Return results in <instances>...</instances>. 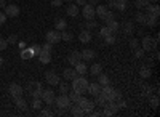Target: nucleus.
I'll use <instances>...</instances> for the list:
<instances>
[{
    "label": "nucleus",
    "mask_w": 160,
    "mask_h": 117,
    "mask_svg": "<svg viewBox=\"0 0 160 117\" xmlns=\"http://www.w3.org/2000/svg\"><path fill=\"white\" fill-rule=\"evenodd\" d=\"M125 2H130V0H125Z\"/></svg>",
    "instance_id": "61"
},
{
    "label": "nucleus",
    "mask_w": 160,
    "mask_h": 117,
    "mask_svg": "<svg viewBox=\"0 0 160 117\" xmlns=\"http://www.w3.org/2000/svg\"><path fill=\"white\" fill-rule=\"evenodd\" d=\"M111 19H115V15L109 10V11H108V15H106V18H104V21H111Z\"/></svg>",
    "instance_id": "49"
},
{
    "label": "nucleus",
    "mask_w": 160,
    "mask_h": 117,
    "mask_svg": "<svg viewBox=\"0 0 160 117\" xmlns=\"http://www.w3.org/2000/svg\"><path fill=\"white\" fill-rule=\"evenodd\" d=\"M128 43H130V47H131V50H135V48H138V47H139V40H138V38H136V37H131Z\"/></svg>",
    "instance_id": "40"
},
{
    "label": "nucleus",
    "mask_w": 160,
    "mask_h": 117,
    "mask_svg": "<svg viewBox=\"0 0 160 117\" xmlns=\"http://www.w3.org/2000/svg\"><path fill=\"white\" fill-rule=\"evenodd\" d=\"M42 101L45 103V104H48V106H51V104H55V98H56V95H55V92H53L51 88H43V92H42Z\"/></svg>",
    "instance_id": "5"
},
{
    "label": "nucleus",
    "mask_w": 160,
    "mask_h": 117,
    "mask_svg": "<svg viewBox=\"0 0 160 117\" xmlns=\"http://www.w3.org/2000/svg\"><path fill=\"white\" fill-rule=\"evenodd\" d=\"M42 106H43L42 98H34V101H32V108H34V109H42Z\"/></svg>",
    "instance_id": "35"
},
{
    "label": "nucleus",
    "mask_w": 160,
    "mask_h": 117,
    "mask_svg": "<svg viewBox=\"0 0 160 117\" xmlns=\"http://www.w3.org/2000/svg\"><path fill=\"white\" fill-rule=\"evenodd\" d=\"M51 5L53 7H61L62 5V0H51Z\"/></svg>",
    "instance_id": "52"
},
{
    "label": "nucleus",
    "mask_w": 160,
    "mask_h": 117,
    "mask_svg": "<svg viewBox=\"0 0 160 117\" xmlns=\"http://www.w3.org/2000/svg\"><path fill=\"white\" fill-rule=\"evenodd\" d=\"M80 55H82V59L83 61H91L93 58H96V53H95V50H91V48H85L80 51Z\"/></svg>",
    "instance_id": "12"
},
{
    "label": "nucleus",
    "mask_w": 160,
    "mask_h": 117,
    "mask_svg": "<svg viewBox=\"0 0 160 117\" xmlns=\"http://www.w3.org/2000/svg\"><path fill=\"white\" fill-rule=\"evenodd\" d=\"M95 11H96V16H98L99 19H104L106 15H108V11H109V7H108V5H96Z\"/></svg>",
    "instance_id": "16"
},
{
    "label": "nucleus",
    "mask_w": 160,
    "mask_h": 117,
    "mask_svg": "<svg viewBox=\"0 0 160 117\" xmlns=\"http://www.w3.org/2000/svg\"><path fill=\"white\" fill-rule=\"evenodd\" d=\"M72 82V90H75L77 93H80V95H83V93H87V90H88V80L85 79L83 75H77L74 80H71Z\"/></svg>",
    "instance_id": "1"
},
{
    "label": "nucleus",
    "mask_w": 160,
    "mask_h": 117,
    "mask_svg": "<svg viewBox=\"0 0 160 117\" xmlns=\"http://www.w3.org/2000/svg\"><path fill=\"white\" fill-rule=\"evenodd\" d=\"M32 56H34V55H32V50H31V48L26 47V48L21 50V58H22V59H31Z\"/></svg>",
    "instance_id": "32"
},
{
    "label": "nucleus",
    "mask_w": 160,
    "mask_h": 117,
    "mask_svg": "<svg viewBox=\"0 0 160 117\" xmlns=\"http://www.w3.org/2000/svg\"><path fill=\"white\" fill-rule=\"evenodd\" d=\"M98 77H99V79H98V84H99L101 87H104V85H109V84H111V80H109V75H108V74H102V72H99V74H98Z\"/></svg>",
    "instance_id": "26"
},
{
    "label": "nucleus",
    "mask_w": 160,
    "mask_h": 117,
    "mask_svg": "<svg viewBox=\"0 0 160 117\" xmlns=\"http://www.w3.org/2000/svg\"><path fill=\"white\" fill-rule=\"evenodd\" d=\"M8 92H10V96H13V98L22 96V87H21L19 84H10Z\"/></svg>",
    "instance_id": "10"
},
{
    "label": "nucleus",
    "mask_w": 160,
    "mask_h": 117,
    "mask_svg": "<svg viewBox=\"0 0 160 117\" xmlns=\"http://www.w3.org/2000/svg\"><path fill=\"white\" fill-rule=\"evenodd\" d=\"M68 61H69V64L71 66H75L77 63H80L82 61V55H80V51H72V53L69 55V58H68Z\"/></svg>",
    "instance_id": "17"
},
{
    "label": "nucleus",
    "mask_w": 160,
    "mask_h": 117,
    "mask_svg": "<svg viewBox=\"0 0 160 117\" xmlns=\"http://www.w3.org/2000/svg\"><path fill=\"white\" fill-rule=\"evenodd\" d=\"M115 103H117V108H118V109H123V108H127V103H125V99H122V98L117 99Z\"/></svg>",
    "instance_id": "46"
},
{
    "label": "nucleus",
    "mask_w": 160,
    "mask_h": 117,
    "mask_svg": "<svg viewBox=\"0 0 160 117\" xmlns=\"http://www.w3.org/2000/svg\"><path fill=\"white\" fill-rule=\"evenodd\" d=\"M7 42H8L10 45H15V43H18V37L13 34V35H10V37L7 38Z\"/></svg>",
    "instance_id": "45"
},
{
    "label": "nucleus",
    "mask_w": 160,
    "mask_h": 117,
    "mask_svg": "<svg viewBox=\"0 0 160 117\" xmlns=\"http://www.w3.org/2000/svg\"><path fill=\"white\" fill-rule=\"evenodd\" d=\"M87 2H88V0H75V3H77L78 7H83Z\"/></svg>",
    "instance_id": "54"
},
{
    "label": "nucleus",
    "mask_w": 160,
    "mask_h": 117,
    "mask_svg": "<svg viewBox=\"0 0 160 117\" xmlns=\"http://www.w3.org/2000/svg\"><path fill=\"white\" fill-rule=\"evenodd\" d=\"M74 69L77 71V74H78V75H85V74L88 72L87 64H85V63H82V61H80V63H77L75 66H74Z\"/></svg>",
    "instance_id": "22"
},
{
    "label": "nucleus",
    "mask_w": 160,
    "mask_h": 117,
    "mask_svg": "<svg viewBox=\"0 0 160 117\" xmlns=\"http://www.w3.org/2000/svg\"><path fill=\"white\" fill-rule=\"evenodd\" d=\"M51 48H53V45H51V43H48V42L42 45V50H43V51H50V53H51Z\"/></svg>",
    "instance_id": "50"
},
{
    "label": "nucleus",
    "mask_w": 160,
    "mask_h": 117,
    "mask_svg": "<svg viewBox=\"0 0 160 117\" xmlns=\"http://www.w3.org/2000/svg\"><path fill=\"white\" fill-rule=\"evenodd\" d=\"M71 114L72 115H75V117H82V115H85V112H83V109L82 108H80L78 104H77V103H74V104H71Z\"/></svg>",
    "instance_id": "20"
},
{
    "label": "nucleus",
    "mask_w": 160,
    "mask_h": 117,
    "mask_svg": "<svg viewBox=\"0 0 160 117\" xmlns=\"http://www.w3.org/2000/svg\"><path fill=\"white\" fill-rule=\"evenodd\" d=\"M157 19H158V18L148 15V19H146V26H149V28H154V26L157 24Z\"/></svg>",
    "instance_id": "34"
},
{
    "label": "nucleus",
    "mask_w": 160,
    "mask_h": 117,
    "mask_svg": "<svg viewBox=\"0 0 160 117\" xmlns=\"http://www.w3.org/2000/svg\"><path fill=\"white\" fill-rule=\"evenodd\" d=\"M77 104L83 109V112H85V114H90L93 109H95V103H93L91 99H88V98H80Z\"/></svg>",
    "instance_id": "6"
},
{
    "label": "nucleus",
    "mask_w": 160,
    "mask_h": 117,
    "mask_svg": "<svg viewBox=\"0 0 160 117\" xmlns=\"http://www.w3.org/2000/svg\"><path fill=\"white\" fill-rule=\"evenodd\" d=\"M85 26H87V29L90 31V29H95L98 24H96V21H95V19H88V21L85 23Z\"/></svg>",
    "instance_id": "43"
},
{
    "label": "nucleus",
    "mask_w": 160,
    "mask_h": 117,
    "mask_svg": "<svg viewBox=\"0 0 160 117\" xmlns=\"http://www.w3.org/2000/svg\"><path fill=\"white\" fill-rule=\"evenodd\" d=\"M109 34H112V31L108 28V26H104V28L99 29V35H101V37H108Z\"/></svg>",
    "instance_id": "38"
},
{
    "label": "nucleus",
    "mask_w": 160,
    "mask_h": 117,
    "mask_svg": "<svg viewBox=\"0 0 160 117\" xmlns=\"http://www.w3.org/2000/svg\"><path fill=\"white\" fill-rule=\"evenodd\" d=\"M146 15H151V16H155V18H158L160 16V8L157 7V5H148L146 7Z\"/></svg>",
    "instance_id": "19"
},
{
    "label": "nucleus",
    "mask_w": 160,
    "mask_h": 117,
    "mask_svg": "<svg viewBox=\"0 0 160 117\" xmlns=\"http://www.w3.org/2000/svg\"><path fill=\"white\" fill-rule=\"evenodd\" d=\"M106 23H108V28L112 31V34H114V32H117V31L120 29V24H118V21H117V19H111V21H106Z\"/></svg>",
    "instance_id": "29"
},
{
    "label": "nucleus",
    "mask_w": 160,
    "mask_h": 117,
    "mask_svg": "<svg viewBox=\"0 0 160 117\" xmlns=\"http://www.w3.org/2000/svg\"><path fill=\"white\" fill-rule=\"evenodd\" d=\"M91 38H93V35H91V32L87 29V31H82L78 34V40L82 42L83 45H87V43H90L91 42Z\"/></svg>",
    "instance_id": "14"
},
{
    "label": "nucleus",
    "mask_w": 160,
    "mask_h": 117,
    "mask_svg": "<svg viewBox=\"0 0 160 117\" xmlns=\"http://www.w3.org/2000/svg\"><path fill=\"white\" fill-rule=\"evenodd\" d=\"M45 38H47V42L51 43V45H56L61 42V31L58 29H53V31H48L45 34Z\"/></svg>",
    "instance_id": "4"
},
{
    "label": "nucleus",
    "mask_w": 160,
    "mask_h": 117,
    "mask_svg": "<svg viewBox=\"0 0 160 117\" xmlns=\"http://www.w3.org/2000/svg\"><path fill=\"white\" fill-rule=\"evenodd\" d=\"M0 7L5 8V7H7V0H0Z\"/></svg>",
    "instance_id": "56"
},
{
    "label": "nucleus",
    "mask_w": 160,
    "mask_h": 117,
    "mask_svg": "<svg viewBox=\"0 0 160 117\" xmlns=\"http://www.w3.org/2000/svg\"><path fill=\"white\" fill-rule=\"evenodd\" d=\"M101 71H102V68H101V64H99V63L91 64V66H90V69H88V72H90L91 75H98Z\"/></svg>",
    "instance_id": "28"
},
{
    "label": "nucleus",
    "mask_w": 160,
    "mask_h": 117,
    "mask_svg": "<svg viewBox=\"0 0 160 117\" xmlns=\"http://www.w3.org/2000/svg\"><path fill=\"white\" fill-rule=\"evenodd\" d=\"M62 2H72V0H62Z\"/></svg>",
    "instance_id": "60"
},
{
    "label": "nucleus",
    "mask_w": 160,
    "mask_h": 117,
    "mask_svg": "<svg viewBox=\"0 0 160 117\" xmlns=\"http://www.w3.org/2000/svg\"><path fill=\"white\" fill-rule=\"evenodd\" d=\"M55 104H56V108L58 109H69L71 108V99H69V96H68V93H61L59 96H56L55 98Z\"/></svg>",
    "instance_id": "2"
},
{
    "label": "nucleus",
    "mask_w": 160,
    "mask_h": 117,
    "mask_svg": "<svg viewBox=\"0 0 160 117\" xmlns=\"http://www.w3.org/2000/svg\"><path fill=\"white\" fill-rule=\"evenodd\" d=\"M2 64H3V58L0 56V68H2Z\"/></svg>",
    "instance_id": "58"
},
{
    "label": "nucleus",
    "mask_w": 160,
    "mask_h": 117,
    "mask_svg": "<svg viewBox=\"0 0 160 117\" xmlns=\"http://www.w3.org/2000/svg\"><path fill=\"white\" fill-rule=\"evenodd\" d=\"M18 45H19V48H21V50H22V48H26V47H28V45H26V43H24V42H19V43H18Z\"/></svg>",
    "instance_id": "57"
},
{
    "label": "nucleus",
    "mask_w": 160,
    "mask_h": 117,
    "mask_svg": "<svg viewBox=\"0 0 160 117\" xmlns=\"http://www.w3.org/2000/svg\"><path fill=\"white\" fill-rule=\"evenodd\" d=\"M58 85H59V93H68L69 90H71L69 85H68V84H64V82H61V84H58Z\"/></svg>",
    "instance_id": "41"
},
{
    "label": "nucleus",
    "mask_w": 160,
    "mask_h": 117,
    "mask_svg": "<svg viewBox=\"0 0 160 117\" xmlns=\"http://www.w3.org/2000/svg\"><path fill=\"white\" fill-rule=\"evenodd\" d=\"M68 96H69L71 103H78V99L82 98V95H80V93H77L75 90H72V88H71L69 92H68Z\"/></svg>",
    "instance_id": "27"
},
{
    "label": "nucleus",
    "mask_w": 160,
    "mask_h": 117,
    "mask_svg": "<svg viewBox=\"0 0 160 117\" xmlns=\"http://www.w3.org/2000/svg\"><path fill=\"white\" fill-rule=\"evenodd\" d=\"M28 92H29L31 96H34V98H40V96H42V92H43V85L40 84V82H29Z\"/></svg>",
    "instance_id": "3"
},
{
    "label": "nucleus",
    "mask_w": 160,
    "mask_h": 117,
    "mask_svg": "<svg viewBox=\"0 0 160 117\" xmlns=\"http://www.w3.org/2000/svg\"><path fill=\"white\" fill-rule=\"evenodd\" d=\"M151 74H152V71H151V68H149V66H142V68H141V71H139V75L142 77V79H149Z\"/></svg>",
    "instance_id": "31"
},
{
    "label": "nucleus",
    "mask_w": 160,
    "mask_h": 117,
    "mask_svg": "<svg viewBox=\"0 0 160 117\" xmlns=\"http://www.w3.org/2000/svg\"><path fill=\"white\" fill-rule=\"evenodd\" d=\"M77 75H78V74H77V71H75L74 68H66V69L62 71V77H64L66 80H74Z\"/></svg>",
    "instance_id": "13"
},
{
    "label": "nucleus",
    "mask_w": 160,
    "mask_h": 117,
    "mask_svg": "<svg viewBox=\"0 0 160 117\" xmlns=\"http://www.w3.org/2000/svg\"><path fill=\"white\" fill-rule=\"evenodd\" d=\"M151 104H152V108H155V109H157V108H158V99H157V98H154V99L151 101Z\"/></svg>",
    "instance_id": "53"
},
{
    "label": "nucleus",
    "mask_w": 160,
    "mask_h": 117,
    "mask_svg": "<svg viewBox=\"0 0 160 117\" xmlns=\"http://www.w3.org/2000/svg\"><path fill=\"white\" fill-rule=\"evenodd\" d=\"M66 13H68V16H72V18L78 16V13H80L78 5H77V3H69L68 8H66Z\"/></svg>",
    "instance_id": "18"
},
{
    "label": "nucleus",
    "mask_w": 160,
    "mask_h": 117,
    "mask_svg": "<svg viewBox=\"0 0 160 117\" xmlns=\"http://www.w3.org/2000/svg\"><path fill=\"white\" fill-rule=\"evenodd\" d=\"M123 32H125L127 35H133V34H135V24H133L131 21L123 23Z\"/></svg>",
    "instance_id": "24"
},
{
    "label": "nucleus",
    "mask_w": 160,
    "mask_h": 117,
    "mask_svg": "<svg viewBox=\"0 0 160 117\" xmlns=\"http://www.w3.org/2000/svg\"><path fill=\"white\" fill-rule=\"evenodd\" d=\"M87 92H88L91 96H96V95L101 92V85H99L98 82H90V84H88V90H87Z\"/></svg>",
    "instance_id": "15"
},
{
    "label": "nucleus",
    "mask_w": 160,
    "mask_h": 117,
    "mask_svg": "<svg viewBox=\"0 0 160 117\" xmlns=\"http://www.w3.org/2000/svg\"><path fill=\"white\" fill-rule=\"evenodd\" d=\"M139 45H141V48H142L144 51H152V50H155V48H157V47H155V43H154V38H152V37H149V35L142 37V40L139 42Z\"/></svg>",
    "instance_id": "7"
},
{
    "label": "nucleus",
    "mask_w": 160,
    "mask_h": 117,
    "mask_svg": "<svg viewBox=\"0 0 160 117\" xmlns=\"http://www.w3.org/2000/svg\"><path fill=\"white\" fill-rule=\"evenodd\" d=\"M93 103H95V106H101V108H104V106H106V103H108V99H106V96L99 92V93L95 96V101H93Z\"/></svg>",
    "instance_id": "23"
},
{
    "label": "nucleus",
    "mask_w": 160,
    "mask_h": 117,
    "mask_svg": "<svg viewBox=\"0 0 160 117\" xmlns=\"http://www.w3.org/2000/svg\"><path fill=\"white\" fill-rule=\"evenodd\" d=\"M13 99H15V103H16V108H18L19 111H26V109H28V103H26V99H22V96L13 98Z\"/></svg>",
    "instance_id": "25"
},
{
    "label": "nucleus",
    "mask_w": 160,
    "mask_h": 117,
    "mask_svg": "<svg viewBox=\"0 0 160 117\" xmlns=\"http://www.w3.org/2000/svg\"><path fill=\"white\" fill-rule=\"evenodd\" d=\"M55 28H56L58 31H64L66 28H68V21L62 19V18H58L56 23H55Z\"/></svg>",
    "instance_id": "30"
},
{
    "label": "nucleus",
    "mask_w": 160,
    "mask_h": 117,
    "mask_svg": "<svg viewBox=\"0 0 160 117\" xmlns=\"http://www.w3.org/2000/svg\"><path fill=\"white\" fill-rule=\"evenodd\" d=\"M38 59H40V63H43V64H48L50 61H51V53H50V51H40V53H38V56H37Z\"/></svg>",
    "instance_id": "21"
},
{
    "label": "nucleus",
    "mask_w": 160,
    "mask_h": 117,
    "mask_svg": "<svg viewBox=\"0 0 160 117\" xmlns=\"http://www.w3.org/2000/svg\"><path fill=\"white\" fill-rule=\"evenodd\" d=\"M104 43L106 45H114L115 43V35L114 34H109L108 37H104Z\"/></svg>",
    "instance_id": "37"
},
{
    "label": "nucleus",
    "mask_w": 160,
    "mask_h": 117,
    "mask_svg": "<svg viewBox=\"0 0 160 117\" xmlns=\"http://www.w3.org/2000/svg\"><path fill=\"white\" fill-rule=\"evenodd\" d=\"M149 5V0H136V7L141 10V8H146Z\"/></svg>",
    "instance_id": "44"
},
{
    "label": "nucleus",
    "mask_w": 160,
    "mask_h": 117,
    "mask_svg": "<svg viewBox=\"0 0 160 117\" xmlns=\"http://www.w3.org/2000/svg\"><path fill=\"white\" fill-rule=\"evenodd\" d=\"M133 51H135V58H142L144 56V53H146V51L141 48V47H138V48H135V50H133Z\"/></svg>",
    "instance_id": "42"
},
{
    "label": "nucleus",
    "mask_w": 160,
    "mask_h": 117,
    "mask_svg": "<svg viewBox=\"0 0 160 117\" xmlns=\"http://www.w3.org/2000/svg\"><path fill=\"white\" fill-rule=\"evenodd\" d=\"M40 115H42V117H51L53 112L50 109H42V111H40Z\"/></svg>",
    "instance_id": "47"
},
{
    "label": "nucleus",
    "mask_w": 160,
    "mask_h": 117,
    "mask_svg": "<svg viewBox=\"0 0 160 117\" xmlns=\"http://www.w3.org/2000/svg\"><path fill=\"white\" fill-rule=\"evenodd\" d=\"M74 38V35H72V32H68V31H61V40H64V42H71Z\"/></svg>",
    "instance_id": "33"
},
{
    "label": "nucleus",
    "mask_w": 160,
    "mask_h": 117,
    "mask_svg": "<svg viewBox=\"0 0 160 117\" xmlns=\"http://www.w3.org/2000/svg\"><path fill=\"white\" fill-rule=\"evenodd\" d=\"M5 15L7 16H10V18H16V16H19V7L18 5H15V3H7V7H5Z\"/></svg>",
    "instance_id": "9"
},
{
    "label": "nucleus",
    "mask_w": 160,
    "mask_h": 117,
    "mask_svg": "<svg viewBox=\"0 0 160 117\" xmlns=\"http://www.w3.org/2000/svg\"><path fill=\"white\" fill-rule=\"evenodd\" d=\"M45 79H47V82H48L50 85H58V84H59V75H58L55 71H48V72L45 74Z\"/></svg>",
    "instance_id": "11"
},
{
    "label": "nucleus",
    "mask_w": 160,
    "mask_h": 117,
    "mask_svg": "<svg viewBox=\"0 0 160 117\" xmlns=\"http://www.w3.org/2000/svg\"><path fill=\"white\" fill-rule=\"evenodd\" d=\"M7 15H5V13L3 11H0V24H5V21H7Z\"/></svg>",
    "instance_id": "51"
},
{
    "label": "nucleus",
    "mask_w": 160,
    "mask_h": 117,
    "mask_svg": "<svg viewBox=\"0 0 160 117\" xmlns=\"http://www.w3.org/2000/svg\"><path fill=\"white\" fill-rule=\"evenodd\" d=\"M8 47V42H7V38H0V51H3L5 48Z\"/></svg>",
    "instance_id": "48"
},
{
    "label": "nucleus",
    "mask_w": 160,
    "mask_h": 117,
    "mask_svg": "<svg viewBox=\"0 0 160 117\" xmlns=\"http://www.w3.org/2000/svg\"><path fill=\"white\" fill-rule=\"evenodd\" d=\"M146 19H148V15H146V13H136L138 24H146Z\"/></svg>",
    "instance_id": "36"
},
{
    "label": "nucleus",
    "mask_w": 160,
    "mask_h": 117,
    "mask_svg": "<svg viewBox=\"0 0 160 117\" xmlns=\"http://www.w3.org/2000/svg\"><path fill=\"white\" fill-rule=\"evenodd\" d=\"M87 3H90V5H93V7H96V5H98V0H88Z\"/></svg>",
    "instance_id": "55"
},
{
    "label": "nucleus",
    "mask_w": 160,
    "mask_h": 117,
    "mask_svg": "<svg viewBox=\"0 0 160 117\" xmlns=\"http://www.w3.org/2000/svg\"><path fill=\"white\" fill-rule=\"evenodd\" d=\"M31 50H32V55H34V56H38V53L42 51V45L35 43V45H32V47H31Z\"/></svg>",
    "instance_id": "39"
},
{
    "label": "nucleus",
    "mask_w": 160,
    "mask_h": 117,
    "mask_svg": "<svg viewBox=\"0 0 160 117\" xmlns=\"http://www.w3.org/2000/svg\"><path fill=\"white\" fill-rule=\"evenodd\" d=\"M158 0H149V3H157Z\"/></svg>",
    "instance_id": "59"
},
{
    "label": "nucleus",
    "mask_w": 160,
    "mask_h": 117,
    "mask_svg": "<svg viewBox=\"0 0 160 117\" xmlns=\"http://www.w3.org/2000/svg\"><path fill=\"white\" fill-rule=\"evenodd\" d=\"M82 15L83 18L88 21V19H95L96 18V11H95V7L90 5V3H85L83 8H82Z\"/></svg>",
    "instance_id": "8"
}]
</instances>
